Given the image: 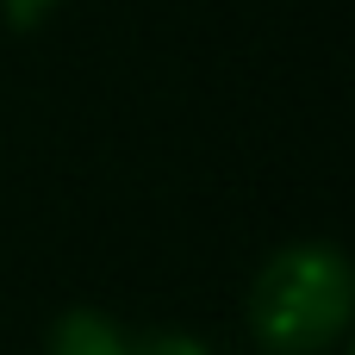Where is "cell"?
<instances>
[{
  "label": "cell",
  "mask_w": 355,
  "mask_h": 355,
  "mask_svg": "<svg viewBox=\"0 0 355 355\" xmlns=\"http://www.w3.org/2000/svg\"><path fill=\"white\" fill-rule=\"evenodd\" d=\"M355 318L343 243H287L250 281V337L268 355H331Z\"/></svg>",
  "instance_id": "1"
},
{
  "label": "cell",
  "mask_w": 355,
  "mask_h": 355,
  "mask_svg": "<svg viewBox=\"0 0 355 355\" xmlns=\"http://www.w3.org/2000/svg\"><path fill=\"white\" fill-rule=\"evenodd\" d=\"M50 355H212V349H206L200 337H187V331H150V337H131V331H119L106 312L75 306V312L56 318Z\"/></svg>",
  "instance_id": "2"
},
{
  "label": "cell",
  "mask_w": 355,
  "mask_h": 355,
  "mask_svg": "<svg viewBox=\"0 0 355 355\" xmlns=\"http://www.w3.org/2000/svg\"><path fill=\"white\" fill-rule=\"evenodd\" d=\"M6 12H12V19H19V25H31V19H37V12H44V0H6Z\"/></svg>",
  "instance_id": "3"
}]
</instances>
